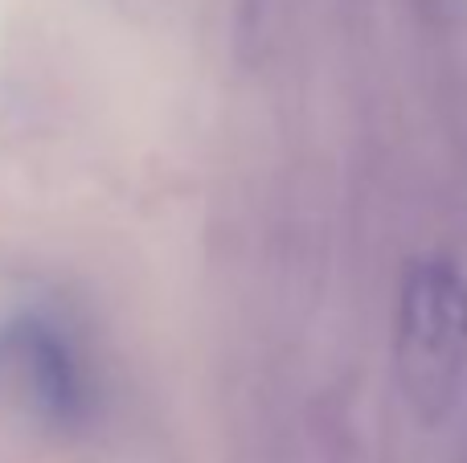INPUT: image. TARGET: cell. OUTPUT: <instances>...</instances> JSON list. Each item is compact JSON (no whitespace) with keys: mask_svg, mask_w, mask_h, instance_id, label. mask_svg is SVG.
<instances>
[{"mask_svg":"<svg viewBox=\"0 0 467 463\" xmlns=\"http://www.w3.org/2000/svg\"><path fill=\"white\" fill-rule=\"evenodd\" d=\"M0 374L49 427L74 431L90 418V365L70 328L49 312H21L0 328Z\"/></svg>","mask_w":467,"mask_h":463,"instance_id":"obj_2","label":"cell"},{"mask_svg":"<svg viewBox=\"0 0 467 463\" xmlns=\"http://www.w3.org/2000/svg\"><path fill=\"white\" fill-rule=\"evenodd\" d=\"M394 365L419 423L451 418L467 374V279L443 254L414 259L398 287Z\"/></svg>","mask_w":467,"mask_h":463,"instance_id":"obj_1","label":"cell"}]
</instances>
